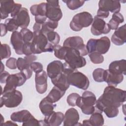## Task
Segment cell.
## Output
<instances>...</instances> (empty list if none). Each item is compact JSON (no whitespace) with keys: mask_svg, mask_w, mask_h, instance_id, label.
I'll return each instance as SVG.
<instances>
[{"mask_svg":"<svg viewBox=\"0 0 126 126\" xmlns=\"http://www.w3.org/2000/svg\"><path fill=\"white\" fill-rule=\"evenodd\" d=\"M126 100V91L108 86L104 89L102 94L96 100L95 111L102 113L103 109L107 107L114 106L119 108Z\"/></svg>","mask_w":126,"mask_h":126,"instance_id":"6da1fadb","label":"cell"},{"mask_svg":"<svg viewBox=\"0 0 126 126\" xmlns=\"http://www.w3.org/2000/svg\"><path fill=\"white\" fill-rule=\"evenodd\" d=\"M33 38L32 41L33 54L44 52H52L54 45L50 43L45 34L40 30L33 31Z\"/></svg>","mask_w":126,"mask_h":126,"instance_id":"7a4b0ae2","label":"cell"},{"mask_svg":"<svg viewBox=\"0 0 126 126\" xmlns=\"http://www.w3.org/2000/svg\"><path fill=\"white\" fill-rule=\"evenodd\" d=\"M93 17L87 11L82 12L75 15L70 22V29L75 32H79L83 28L90 26L93 22Z\"/></svg>","mask_w":126,"mask_h":126,"instance_id":"3957f363","label":"cell"},{"mask_svg":"<svg viewBox=\"0 0 126 126\" xmlns=\"http://www.w3.org/2000/svg\"><path fill=\"white\" fill-rule=\"evenodd\" d=\"M0 99V107L4 105L7 108H14L19 105L23 99L21 92L16 90L2 94Z\"/></svg>","mask_w":126,"mask_h":126,"instance_id":"277c9868","label":"cell"},{"mask_svg":"<svg viewBox=\"0 0 126 126\" xmlns=\"http://www.w3.org/2000/svg\"><path fill=\"white\" fill-rule=\"evenodd\" d=\"M67 48V51L64 60L71 67L77 69L84 66L86 64L85 59L81 56L79 52L76 49Z\"/></svg>","mask_w":126,"mask_h":126,"instance_id":"5b68a950","label":"cell"},{"mask_svg":"<svg viewBox=\"0 0 126 126\" xmlns=\"http://www.w3.org/2000/svg\"><path fill=\"white\" fill-rule=\"evenodd\" d=\"M27 80L25 74L21 71L15 74H10L6 79L5 85L1 95L2 94L16 90L17 87L22 86Z\"/></svg>","mask_w":126,"mask_h":126,"instance_id":"8992f818","label":"cell"},{"mask_svg":"<svg viewBox=\"0 0 126 126\" xmlns=\"http://www.w3.org/2000/svg\"><path fill=\"white\" fill-rule=\"evenodd\" d=\"M67 81L70 85L83 90L88 89L90 85L88 78L77 70L74 71L67 76Z\"/></svg>","mask_w":126,"mask_h":126,"instance_id":"52a82bcc","label":"cell"},{"mask_svg":"<svg viewBox=\"0 0 126 126\" xmlns=\"http://www.w3.org/2000/svg\"><path fill=\"white\" fill-rule=\"evenodd\" d=\"M11 120L14 122L23 123L22 126H37L38 120L27 110L13 112L10 116Z\"/></svg>","mask_w":126,"mask_h":126,"instance_id":"ba28073f","label":"cell"},{"mask_svg":"<svg viewBox=\"0 0 126 126\" xmlns=\"http://www.w3.org/2000/svg\"><path fill=\"white\" fill-rule=\"evenodd\" d=\"M63 46L77 50L82 57L89 54L86 45L84 44L83 38L79 36H71L67 38L63 42Z\"/></svg>","mask_w":126,"mask_h":126,"instance_id":"9c48e42d","label":"cell"},{"mask_svg":"<svg viewBox=\"0 0 126 126\" xmlns=\"http://www.w3.org/2000/svg\"><path fill=\"white\" fill-rule=\"evenodd\" d=\"M46 16L49 20L58 22L62 17L59 0H47Z\"/></svg>","mask_w":126,"mask_h":126,"instance_id":"30bf717a","label":"cell"},{"mask_svg":"<svg viewBox=\"0 0 126 126\" xmlns=\"http://www.w3.org/2000/svg\"><path fill=\"white\" fill-rule=\"evenodd\" d=\"M110 30L109 25L103 19L94 16L91 28V32L93 35L97 36L102 34H107Z\"/></svg>","mask_w":126,"mask_h":126,"instance_id":"8fae6325","label":"cell"},{"mask_svg":"<svg viewBox=\"0 0 126 126\" xmlns=\"http://www.w3.org/2000/svg\"><path fill=\"white\" fill-rule=\"evenodd\" d=\"M47 73L44 70L35 75L36 90L40 94L45 93L47 90Z\"/></svg>","mask_w":126,"mask_h":126,"instance_id":"7c38bea8","label":"cell"},{"mask_svg":"<svg viewBox=\"0 0 126 126\" xmlns=\"http://www.w3.org/2000/svg\"><path fill=\"white\" fill-rule=\"evenodd\" d=\"M79 114L78 111L74 108L68 109L64 115L63 126H73L79 125Z\"/></svg>","mask_w":126,"mask_h":126,"instance_id":"4fadbf2b","label":"cell"},{"mask_svg":"<svg viewBox=\"0 0 126 126\" xmlns=\"http://www.w3.org/2000/svg\"><path fill=\"white\" fill-rule=\"evenodd\" d=\"M96 98L95 94L92 92L85 91L77 100L76 106L80 107L81 106H94L96 102Z\"/></svg>","mask_w":126,"mask_h":126,"instance_id":"5bb4252c","label":"cell"},{"mask_svg":"<svg viewBox=\"0 0 126 126\" xmlns=\"http://www.w3.org/2000/svg\"><path fill=\"white\" fill-rule=\"evenodd\" d=\"M98 7L99 9L114 13L120 11L121 3L119 0H100L98 2Z\"/></svg>","mask_w":126,"mask_h":126,"instance_id":"9a60e30c","label":"cell"},{"mask_svg":"<svg viewBox=\"0 0 126 126\" xmlns=\"http://www.w3.org/2000/svg\"><path fill=\"white\" fill-rule=\"evenodd\" d=\"M19 27L22 29L27 28L30 24V18L28 9L22 7L17 15L13 18Z\"/></svg>","mask_w":126,"mask_h":126,"instance_id":"2e32d148","label":"cell"},{"mask_svg":"<svg viewBox=\"0 0 126 126\" xmlns=\"http://www.w3.org/2000/svg\"><path fill=\"white\" fill-rule=\"evenodd\" d=\"M63 63L60 61H54L50 63L47 66V72L48 77L53 79L62 73L63 70Z\"/></svg>","mask_w":126,"mask_h":126,"instance_id":"e0dca14e","label":"cell"},{"mask_svg":"<svg viewBox=\"0 0 126 126\" xmlns=\"http://www.w3.org/2000/svg\"><path fill=\"white\" fill-rule=\"evenodd\" d=\"M110 45V40L107 36H103L99 39H95L94 52H96L102 55L104 54L108 51Z\"/></svg>","mask_w":126,"mask_h":126,"instance_id":"ac0fdd59","label":"cell"},{"mask_svg":"<svg viewBox=\"0 0 126 126\" xmlns=\"http://www.w3.org/2000/svg\"><path fill=\"white\" fill-rule=\"evenodd\" d=\"M111 41L116 45H124L126 41V24L121 26L115 30L111 37Z\"/></svg>","mask_w":126,"mask_h":126,"instance_id":"d6986e66","label":"cell"},{"mask_svg":"<svg viewBox=\"0 0 126 126\" xmlns=\"http://www.w3.org/2000/svg\"><path fill=\"white\" fill-rule=\"evenodd\" d=\"M10 42L17 54H23V47L24 44V42L23 40L20 32L15 31L12 33L10 37Z\"/></svg>","mask_w":126,"mask_h":126,"instance_id":"ffe728a7","label":"cell"},{"mask_svg":"<svg viewBox=\"0 0 126 126\" xmlns=\"http://www.w3.org/2000/svg\"><path fill=\"white\" fill-rule=\"evenodd\" d=\"M124 80V75L122 74H117L110 71L108 69L105 70L104 75V81L106 82L108 86L116 87Z\"/></svg>","mask_w":126,"mask_h":126,"instance_id":"44dd1931","label":"cell"},{"mask_svg":"<svg viewBox=\"0 0 126 126\" xmlns=\"http://www.w3.org/2000/svg\"><path fill=\"white\" fill-rule=\"evenodd\" d=\"M68 72L63 70V72L55 78L51 79L53 85L63 91H66L69 87V84L67 81V76L69 74Z\"/></svg>","mask_w":126,"mask_h":126,"instance_id":"7402d4cb","label":"cell"},{"mask_svg":"<svg viewBox=\"0 0 126 126\" xmlns=\"http://www.w3.org/2000/svg\"><path fill=\"white\" fill-rule=\"evenodd\" d=\"M64 120V115L61 112L53 111L50 115L45 116L44 119L46 126H60Z\"/></svg>","mask_w":126,"mask_h":126,"instance_id":"603a6c76","label":"cell"},{"mask_svg":"<svg viewBox=\"0 0 126 126\" xmlns=\"http://www.w3.org/2000/svg\"><path fill=\"white\" fill-rule=\"evenodd\" d=\"M0 19L2 20L7 18L9 14L13 12L16 3L13 0H2L0 1Z\"/></svg>","mask_w":126,"mask_h":126,"instance_id":"cb8c5ba5","label":"cell"},{"mask_svg":"<svg viewBox=\"0 0 126 126\" xmlns=\"http://www.w3.org/2000/svg\"><path fill=\"white\" fill-rule=\"evenodd\" d=\"M37 58V56L34 54L27 55L24 58H18L17 60V68L20 71L29 68L31 63L36 60Z\"/></svg>","mask_w":126,"mask_h":126,"instance_id":"d4e9b609","label":"cell"},{"mask_svg":"<svg viewBox=\"0 0 126 126\" xmlns=\"http://www.w3.org/2000/svg\"><path fill=\"white\" fill-rule=\"evenodd\" d=\"M126 61L124 59L121 60L114 61L111 62L108 69L110 71L117 73L122 74L123 75L126 74Z\"/></svg>","mask_w":126,"mask_h":126,"instance_id":"484cf974","label":"cell"},{"mask_svg":"<svg viewBox=\"0 0 126 126\" xmlns=\"http://www.w3.org/2000/svg\"><path fill=\"white\" fill-rule=\"evenodd\" d=\"M56 105L50 100L47 96L42 99L39 104V109L42 113L45 116L50 115L53 111Z\"/></svg>","mask_w":126,"mask_h":126,"instance_id":"4316f807","label":"cell"},{"mask_svg":"<svg viewBox=\"0 0 126 126\" xmlns=\"http://www.w3.org/2000/svg\"><path fill=\"white\" fill-rule=\"evenodd\" d=\"M65 93V91H63L58 87L54 86L46 96L55 103L64 95Z\"/></svg>","mask_w":126,"mask_h":126,"instance_id":"83f0119b","label":"cell"},{"mask_svg":"<svg viewBox=\"0 0 126 126\" xmlns=\"http://www.w3.org/2000/svg\"><path fill=\"white\" fill-rule=\"evenodd\" d=\"M30 11L34 16H46V2H42L39 4L32 5L30 7Z\"/></svg>","mask_w":126,"mask_h":126,"instance_id":"f1b7e54d","label":"cell"},{"mask_svg":"<svg viewBox=\"0 0 126 126\" xmlns=\"http://www.w3.org/2000/svg\"><path fill=\"white\" fill-rule=\"evenodd\" d=\"M98 111H95L89 119L91 124V126H100L104 125V120L101 114Z\"/></svg>","mask_w":126,"mask_h":126,"instance_id":"f546056e","label":"cell"},{"mask_svg":"<svg viewBox=\"0 0 126 126\" xmlns=\"http://www.w3.org/2000/svg\"><path fill=\"white\" fill-rule=\"evenodd\" d=\"M58 26V22L48 20L44 23L41 25L40 31L44 34H46L47 33L53 32Z\"/></svg>","mask_w":126,"mask_h":126,"instance_id":"4dcf8cb0","label":"cell"},{"mask_svg":"<svg viewBox=\"0 0 126 126\" xmlns=\"http://www.w3.org/2000/svg\"><path fill=\"white\" fill-rule=\"evenodd\" d=\"M63 2H65L70 10H76L83 6L85 2V0H63Z\"/></svg>","mask_w":126,"mask_h":126,"instance_id":"1f68e13d","label":"cell"},{"mask_svg":"<svg viewBox=\"0 0 126 126\" xmlns=\"http://www.w3.org/2000/svg\"><path fill=\"white\" fill-rule=\"evenodd\" d=\"M53 51L56 57L60 60H64V56L67 51V48L58 44L54 46Z\"/></svg>","mask_w":126,"mask_h":126,"instance_id":"d6a6232c","label":"cell"},{"mask_svg":"<svg viewBox=\"0 0 126 126\" xmlns=\"http://www.w3.org/2000/svg\"><path fill=\"white\" fill-rule=\"evenodd\" d=\"M24 43L31 42L33 38V33L27 28L22 29L20 32Z\"/></svg>","mask_w":126,"mask_h":126,"instance_id":"836d02e7","label":"cell"},{"mask_svg":"<svg viewBox=\"0 0 126 126\" xmlns=\"http://www.w3.org/2000/svg\"><path fill=\"white\" fill-rule=\"evenodd\" d=\"M48 41L54 46L58 45L60 41V36L56 32H50L45 34Z\"/></svg>","mask_w":126,"mask_h":126,"instance_id":"e575fe53","label":"cell"},{"mask_svg":"<svg viewBox=\"0 0 126 126\" xmlns=\"http://www.w3.org/2000/svg\"><path fill=\"white\" fill-rule=\"evenodd\" d=\"M105 69L97 68L95 69L93 72V77L94 80L97 82H102L104 81Z\"/></svg>","mask_w":126,"mask_h":126,"instance_id":"d590c367","label":"cell"},{"mask_svg":"<svg viewBox=\"0 0 126 126\" xmlns=\"http://www.w3.org/2000/svg\"><path fill=\"white\" fill-rule=\"evenodd\" d=\"M89 57L91 61L94 64H100L104 61V57L103 55L96 52L89 53Z\"/></svg>","mask_w":126,"mask_h":126,"instance_id":"8d00e7d4","label":"cell"},{"mask_svg":"<svg viewBox=\"0 0 126 126\" xmlns=\"http://www.w3.org/2000/svg\"><path fill=\"white\" fill-rule=\"evenodd\" d=\"M11 49L7 44H1L0 47V59L1 60L7 59L11 56Z\"/></svg>","mask_w":126,"mask_h":126,"instance_id":"74e56055","label":"cell"},{"mask_svg":"<svg viewBox=\"0 0 126 126\" xmlns=\"http://www.w3.org/2000/svg\"><path fill=\"white\" fill-rule=\"evenodd\" d=\"M4 24L6 27L7 31L12 32L15 31H17L19 27L15 20L13 18L6 19L4 22Z\"/></svg>","mask_w":126,"mask_h":126,"instance_id":"f35d334b","label":"cell"},{"mask_svg":"<svg viewBox=\"0 0 126 126\" xmlns=\"http://www.w3.org/2000/svg\"><path fill=\"white\" fill-rule=\"evenodd\" d=\"M103 112H104L107 117L110 118L116 117L119 112L118 108L114 106L106 107L103 109Z\"/></svg>","mask_w":126,"mask_h":126,"instance_id":"ab89813d","label":"cell"},{"mask_svg":"<svg viewBox=\"0 0 126 126\" xmlns=\"http://www.w3.org/2000/svg\"><path fill=\"white\" fill-rule=\"evenodd\" d=\"M80 96V95L77 94L73 93L69 94L66 99V101L68 104L71 106H76V101L77 99Z\"/></svg>","mask_w":126,"mask_h":126,"instance_id":"60d3db41","label":"cell"},{"mask_svg":"<svg viewBox=\"0 0 126 126\" xmlns=\"http://www.w3.org/2000/svg\"><path fill=\"white\" fill-rule=\"evenodd\" d=\"M32 71L35 72V73H38L41 72L43 70V65L39 62H34L32 63L30 65Z\"/></svg>","mask_w":126,"mask_h":126,"instance_id":"b9f144b4","label":"cell"},{"mask_svg":"<svg viewBox=\"0 0 126 126\" xmlns=\"http://www.w3.org/2000/svg\"><path fill=\"white\" fill-rule=\"evenodd\" d=\"M23 53L26 56L33 54L32 42L24 43L23 47Z\"/></svg>","mask_w":126,"mask_h":126,"instance_id":"7bdbcfd3","label":"cell"},{"mask_svg":"<svg viewBox=\"0 0 126 126\" xmlns=\"http://www.w3.org/2000/svg\"><path fill=\"white\" fill-rule=\"evenodd\" d=\"M6 66L11 69L17 68V60L14 58H9L6 62Z\"/></svg>","mask_w":126,"mask_h":126,"instance_id":"ee69618b","label":"cell"},{"mask_svg":"<svg viewBox=\"0 0 126 126\" xmlns=\"http://www.w3.org/2000/svg\"><path fill=\"white\" fill-rule=\"evenodd\" d=\"M119 24L120 23L117 20L112 18L109 20L108 23L110 29L113 30H117L118 28Z\"/></svg>","mask_w":126,"mask_h":126,"instance_id":"f6af8a7d","label":"cell"},{"mask_svg":"<svg viewBox=\"0 0 126 126\" xmlns=\"http://www.w3.org/2000/svg\"><path fill=\"white\" fill-rule=\"evenodd\" d=\"M109 15V12L105 11L103 10H101L100 9H98L97 11V15H96L98 17L100 18H106L108 17Z\"/></svg>","mask_w":126,"mask_h":126,"instance_id":"bcb514c9","label":"cell"},{"mask_svg":"<svg viewBox=\"0 0 126 126\" xmlns=\"http://www.w3.org/2000/svg\"><path fill=\"white\" fill-rule=\"evenodd\" d=\"M112 18L115 19L117 20L120 24L122 23L124 21V18L123 16V15L120 13V12H117V13H114L112 15Z\"/></svg>","mask_w":126,"mask_h":126,"instance_id":"7dc6e473","label":"cell"},{"mask_svg":"<svg viewBox=\"0 0 126 126\" xmlns=\"http://www.w3.org/2000/svg\"><path fill=\"white\" fill-rule=\"evenodd\" d=\"M10 75V74L6 71H4L0 73V82L1 84L5 83L6 81V79L8 77V76Z\"/></svg>","mask_w":126,"mask_h":126,"instance_id":"c3c4849f","label":"cell"},{"mask_svg":"<svg viewBox=\"0 0 126 126\" xmlns=\"http://www.w3.org/2000/svg\"><path fill=\"white\" fill-rule=\"evenodd\" d=\"M34 19L36 23H37L42 25L46 22L47 17L46 16H34Z\"/></svg>","mask_w":126,"mask_h":126,"instance_id":"681fc988","label":"cell"},{"mask_svg":"<svg viewBox=\"0 0 126 126\" xmlns=\"http://www.w3.org/2000/svg\"><path fill=\"white\" fill-rule=\"evenodd\" d=\"M0 30H1V33H0V36H4L7 32V29L6 28V27L4 24L1 23L0 24Z\"/></svg>","mask_w":126,"mask_h":126,"instance_id":"f907efd6","label":"cell"},{"mask_svg":"<svg viewBox=\"0 0 126 126\" xmlns=\"http://www.w3.org/2000/svg\"><path fill=\"white\" fill-rule=\"evenodd\" d=\"M2 125H3V126H18V125L16 123H14V122H13V121L12 122V121H6L4 123H3V124H2Z\"/></svg>","mask_w":126,"mask_h":126,"instance_id":"816d5d0a","label":"cell"},{"mask_svg":"<svg viewBox=\"0 0 126 126\" xmlns=\"http://www.w3.org/2000/svg\"><path fill=\"white\" fill-rule=\"evenodd\" d=\"M82 125H84V126H91V124L90 123L89 120H84L83 121Z\"/></svg>","mask_w":126,"mask_h":126,"instance_id":"f5cc1de1","label":"cell"},{"mask_svg":"<svg viewBox=\"0 0 126 126\" xmlns=\"http://www.w3.org/2000/svg\"><path fill=\"white\" fill-rule=\"evenodd\" d=\"M1 69H0V73L4 71V66L3 64V63L1 62Z\"/></svg>","mask_w":126,"mask_h":126,"instance_id":"db71d44e","label":"cell"}]
</instances>
